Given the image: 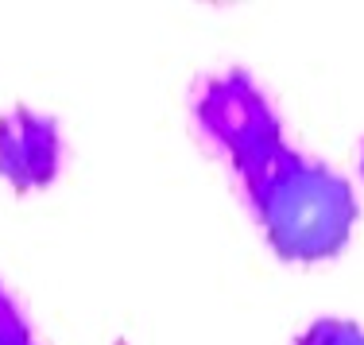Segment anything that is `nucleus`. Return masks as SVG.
<instances>
[{
    "instance_id": "4",
    "label": "nucleus",
    "mask_w": 364,
    "mask_h": 345,
    "mask_svg": "<svg viewBox=\"0 0 364 345\" xmlns=\"http://www.w3.org/2000/svg\"><path fill=\"white\" fill-rule=\"evenodd\" d=\"M294 345H364V326L353 318H314L306 330L294 338Z\"/></svg>"
},
{
    "instance_id": "5",
    "label": "nucleus",
    "mask_w": 364,
    "mask_h": 345,
    "mask_svg": "<svg viewBox=\"0 0 364 345\" xmlns=\"http://www.w3.org/2000/svg\"><path fill=\"white\" fill-rule=\"evenodd\" d=\"M0 345H36L28 314L20 310V303L12 299V291L4 283H0Z\"/></svg>"
},
{
    "instance_id": "1",
    "label": "nucleus",
    "mask_w": 364,
    "mask_h": 345,
    "mask_svg": "<svg viewBox=\"0 0 364 345\" xmlns=\"http://www.w3.org/2000/svg\"><path fill=\"white\" fill-rule=\"evenodd\" d=\"M267 248L283 264H326L349 248L360 221V202L353 183L322 159L302 152H275L259 171L240 179Z\"/></svg>"
},
{
    "instance_id": "6",
    "label": "nucleus",
    "mask_w": 364,
    "mask_h": 345,
    "mask_svg": "<svg viewBox=\"0 0 364 345\" xmlns=\"http://www.w3.org/2000/svg\"><path fill=\"white\" fill-rule=\"evenodd\" d=\"M360 183H364V140H360Z\"/></svg>"
},
{
    "instance_id": "3",
    "label": "nucleus",
    "mask_w": 364,
    "mask_h": 345,
    "mask_svg": "<svg viewBox=\"0 0 364 345\" xmlns=\"http://www.w3.org/2000/svg\"><path fill=\"white\" fill-rule=\"evenodd\" d=\"M63 171V128L50 113L16 105L0 113V179L16 194L47 191Z\"/></svg>"
},
{
    "instance_id": "2",
    "label": "nucleus",
    "mask_w": 364,
    "mask_h": 345,
    "mask_svg": "<svg viewBox=\"0 0 364 345\" xmlns=\"http://www.w3.org/2000/svg\"><path fill=\"white\" fill-rule=\"evenodd\" d=\"M194 128L218 155H225L232 175L248 179L275 152H283V120L275 113L272 97L245 66L221 74H205L190 97Z\"/></svg>"
},
{
    "instance_id": "7",
    "label": "nucleus",
    "mask_w": 364,
    "mask_h": 345,
    "mask_svg": "<svg viewBox=\"0 0 364 345\" xmlns=\"http://www.w3.org/2000/svg\"><path fill=\"white\" fill-rule=\"evenodd\" d=\"M117 345H128V341H117Z\"/></svg>"
}]
</instances>
